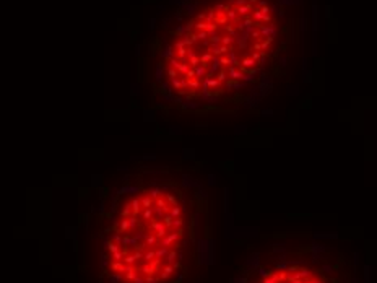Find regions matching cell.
Instances as JSON below:
<instances>
[{"mask_svg": "<svg viewBox=\"0 0 377 283\" xmlns=\"http://www.w3.org/2000/svg\"><path fill=\"white\" fill-rule=\"evenodd\" d=\"M288 267H289L288 262H278L276 264V270H286Z\"/></svg>", "mask_w": 377, "mask_h": 283, "instance_id": "3957f363", "label": "cell"}, {"mask_svg": "<svg viewBox=\"0 0 377 283\" xmlns=\"http://www.w3.org/2000/svg\"><path fill=\"white\" fill-rule=\"evenodd\" d=\"M371 268L369 267H366V273H364V280H366V283H371Z\"/></svg>", "mask_w": 377, "mask_h": 283, "instance_id": "277c9868", "label": "cell"}, {"mask_svg": "<svg viewBox=\"0 0 377 283\" xmlns=\"http://www.w3.org/2000/svg\"><path fill=\"white\" fill-rule=\"evenodd\" d=\"M312 251H314V252H320V251H323V247L319 246V244H314V246H312Z\"/></svg>", "mask_w": 377, "mask_h": 283, "instance_id": "8992f818", "label": "cell"}, {"mask_svg": "<svg viewBox=\"0 0 377 283\" xmlns=\"http://www.w3.org/2000/svg\"><path fill=\"white\" fill-rule=\"evenodd\" d=\"M257 7L258 0L215 3L176 31L179 39L166 47L164 57L179 96L213 100L252 82L273 42L263 36L270 23L254 16Z\"/></svg>", "mask_w": 377, "mask_h": 283, "instance_id": "6da1fadb", "label": "cell"}, {"mask_svg": "<svg viewBox=\"0 0 377 283\" xmlns=\"http://www.w3.org/2000/svg\"><path fill=\"white\" fill-rule=\"evenodd\" d=\"M322 270H323L325 273H332L333 267H332V265H323V267H322Z\"/></svg>", "mask_w": 377, "mask_h": 283, "instance_id": "5b68a950", "label": "cell"}, {"mask_svg": "<svg viewBox=\"0 0 377 283\" xmlns=\"http://www.w3.org/2000/svg\"><path fill=\"white\" fill-rule=\"evenodd\" d=\"M184 228V207L172 192L153 187L129 199L106 241L111 281H166L181 267Z\"/></svg>", "mask_w": 377, "mask_h": 283, "instance_id": "7a4b0ae2", "label": "cell"}]
</instances>
